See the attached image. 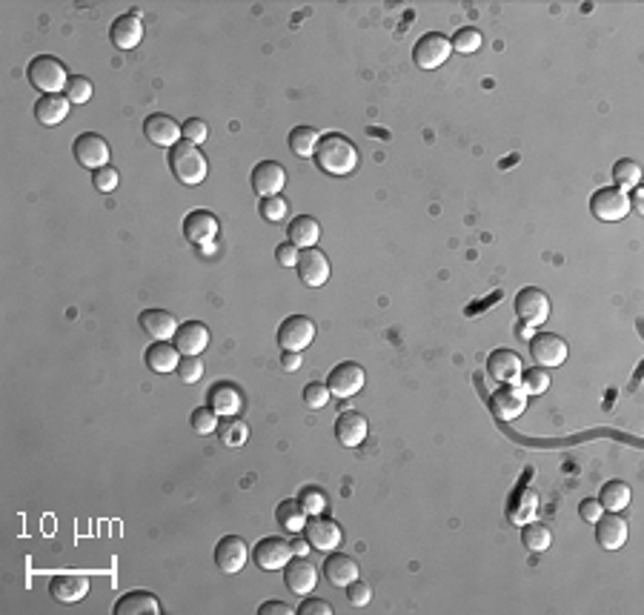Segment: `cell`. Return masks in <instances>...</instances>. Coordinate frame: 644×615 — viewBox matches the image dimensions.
<instances>
[{"mask_svg": "<svg viewBox=\"0 0 644 615\" xmlns=\"http://www.w3.org/2000/svg\"><path fill=\"white\" fill-rule=\"evenodd\" d=\"M312 158H315V163H318L321 172L335 175V177H344V175L359 169V149H355V144L341 132L321 135V141H318V146H315Z\"/></svg>", "mask_w": 644, "mask_h": 615, "instance_id": "6da1fadb", "label": "cell"}, {"mask_svg": "<svg viewBox=\"0 0 644 615\" xmlns=\"http://www.w3.org/2000/svg\"><path fill=\"white\" fill-rule=\"evenodd\" d=\"M169 169H172L178 184L198 186V184L207 181L210 160H207V155H203L195 144L181 141V144H175V146L169 149Z\"/></svg>", "mask_w": 644, "mask_h": 615, "instance_id": "7a4b0ae2", "label": "cell"}, {"mask_svg": "<svg viewBox=\"0 0 644 615\" xmlns=\"http://www.w3.org/2000/svg\"><path fill=\"white\" fill-rule=\"evenodd\" d=\"M26 78L44 94H61V89H66V84H70L66 66L58 58H52V54H37V58H32L29 66H26Z\"/></svg>", "mask_w": 644, "mask_h": 615, "instance_id": "3957f363", "label": "cell"}, {"mask_svg": "<svg viewBox=\"0 0 644 615\" xmlns=\"http://www.w3.org/2000/svg\"><path fill=\"white\" fill-rule=\"evenodd\" d=\"M630 195L622 193V189H615V186H605V189H596V193L590 195V212L593 217H599V221H622V217H627L630 212Z\"/></svg>", "mask_w": 644, "mask_h": 615, "instance_id": "277c9868", "label": "cell"}, {"mask_svg": "<svg viewBox=\"0 0 644 615\" xmlns=\"http://www.w3.org/2000/svg\"><path fill=\"white\" fill-rule=\"evenodd\" d=\"M252 558H255V564L261 567V570L278 572V570H284L286 564H290L293 544L286 541L284 536H267V538H261V541L255 544Z\"/></svg>", "mask_w": 644, "mask_h": 615, "instance_id": "5b68a950", "label": "cell"}, {"mask_svg": "<svg viewBox=\"0 0 644 615\" xmlns=\"http://www.w3.org/2000/svg\"><path fill=\"white\" fill-rule=\"evenodd\" d=\"M304 538L310 541L312 550H321V553H333L335 546L344 541V532H341L338 521L326 515H310L307 518V527H304Z\"/></svg>", "mask_w": 644, "mask_h": 615, "instance_id": "8992f818", "label": "cell"}, {"mask_svg": "<svg viewBox=\"0 0 644 615\" xmlns=\"http://www.w3.org/2000/svg\"><path fill=\"white\" fill-rule=\"evenodd\" d=\"M530 355H533V361H536L539 366H561L567 361V340L561 338V335H553V332H536L530 338Z\"/></svg>", "mask_w": 644, "mask_h": 615, "instance_id": "52a82bcc", "label": "cell"}, {"mask_svg": "<svg viewBox=\"0 0 644 615\" xmlns=\"http://www.w3.org/2000/svg\"><path fill=\"white\" fill-rule=\"evenodd\" d=\"M315 340V321L307 316H290L284 318L278 326V344L281 349H293V352H304Z\"/></svg>", "mask_w": 644, "mask_h": 615, "instance_id": "ba28073f", "label": "cell"}, {"mask_svg": "<svg viewBox=\"0 0 644 615\" xmlns=\"http://www.w3.org/2000/svg\"><path fill=\"white\" fill-rule=\"evenodd\" d=\"M450 52H453V46H450V37H444L442 32H427V35H421L416 40L413 58H416V63L421 66V70H438V66L450 58Z\"/></svg>", "mask_w": 644, "mask_h": 615, "instance_id": "9c48e42d", "label": "cell"}, {"mask_svg": "<svg viewBox=\"0 0 644 615\" xmlns=\"http://www.w3.org/2000/svg\"><path fill=\"white\" fill-rule=\"evenodd\" d=\"M284 584L293 595H310L318 586V567L307 562V555H293L284 567Z\"/></svg>", "mask_w": 644, "mask_h": 615, "instance_id": "30bf717a", "label": "cell"}, {"mask_svg": "<svg viewBox=\"0 0 644 615\" xmlns=\"http://www.w3.org/2000/svg\"><path fill=\"white\" fill-rule=\"evenodd\" d=\"M72 152H75V160L80 163V167H87V169H103L109 167V144L101 138V135H95V132H84V135H78L75 144H72Z\"/></svg>", "mask_w": 644, "mask_h": 615, "instance_id": "8fae6325", "label": "cell"}, {"mask_svg": "<svg viewBox=\"0 0 644 615\" xmlns=\"http://www.w3.org/2000/svg\"><path fill=\"white\" fill-rule=\"evenodd\" d=\"M513 307L518 321H527L533 326H539L550 318V298H547V292H541L539 286H524V290L516 295Z\"/></svg>", "mask_w": 644, "mask_h": 615, "instance_id": "7c38bea8", "label": "cell"}, {"mask_svg": "<svg viewBox=\"0 0 644 615\" xmlns=\"http://www.w3.org/2000/svg\"><path fill=\"white\" fill-rule=\"evenodd\" d=\"M530 395L518 384H504L499 392H492L490 398V413L496 421H516L527 409Z\"/></svg>", "mask_w": 644, "mask_h": 615, "instance_id": "4fadbf2b", "label": "cell"}, {"mask_svg": "<svg viewBox=\"0 0 644 615\" xmlns=\"http://www.w3.org/2000/svg\"><path fill=\"white\" fill-rule=\"evenodd\" d=\"M364 381H367L364 366L355 364V361H344L330 373L326 387H330V392L335 395V398H352L355 392L364 390Z\"/></svg>", "mask_w": 644, "mask_h": 615, "instance_id": "5bb4252c", "label": "cell"}, {"mask_svg": "<svg viewBox=\"0 0 644 615\" xmlns=\"http://www.w3.org/2000/svg\"><path fill=\"white\" fill-rule=\"evenodd\" d=\"M295 269H298V278L304 286H324L330 281V258H326L318 246L301 250Z\"/></svg>", "mask_w": 644, "mask_h": 615, "instance_id": "9a60e30c", "label": "cell"}, {"mask_svg": "<svg viewBox=\"0 0 644 615\" xmlns=\"http://www.w3.org/2000/svg\"><path fill=\"white\" fill-rule=\"evenodd\" d=\"M246 562H250V546H246V541L241 536H224L221 541H218L215 564L221 572L235 576V572H241L246 567Z\"/></svg>", "mask_w": 644, "mask_h": 615, "instance_id": "2e32d148", "label": "cell"}, {"mask_svg": "<svg viewBox=\"0 0 644 615\" xmlns=\"http://www.w3.org/2000/svg\"><path fill=\"white\" fill-rule=\"evenodd\" d=\"M144 135H146L149 144H155L161 149H172L175 144H181L184 127L175 118L163 115V112H155V115H149L144 120Z\"/></svg>", "mask_w": 644, "mask_h": 615, "instance_id": "e0dca14e", "label": "cell"}, {"mask_svg": "<svg viewBox=\"0 0 644 615\" xmlns=\"http://www.w3.org/2000/svg\"><path fill=\"white\" fill-rule=\"evenodd\" d=\"M250 184L255 189V195H261V198L281 195V189L286 184V169L276 160H261V163H255Z\"/></svg>", "mask_w": 644, "mask_h": 615, "instance_id": "ac0fdd59", "label": "cell"}, {"mask_svg": "<svg viewBox=\"0 0 644 615\" xmlns=\"http://www.w3.org/2000/svg\"><path fill=\"white\" fill-rule=\"evenodd\" d=\"M487 373L490 378H496L499 384H518V378L524 373L522 355L513 349H496L487 358Z\"/></svg>", "mask_w": 644, "mask_h": 615, "instance_id": "d6986e66", "label": "cell"}, {"mask_svg": "<svg viewBox=\"0 0 644 615\" xmlns=\"http://www.w3.org/2000/svg\"><path fill=\"white\" fill-rule=\"evenodd\" d=\"M218 235V217L210 209H192L184 217V238L195 246H210Z\"/></svg>", "mask_w": 644, "mask_h": 615, "instance_id": "ffe728a7", "label": "cell"}, {"mask_svg": "<svg viewBox=\"0 0 644 615\" xmlns=\"http://www.w3.org/2000/svg\"><path fill=\"white\" fill-rule=\"evenodd\" d=\"M539 489L536 487H518L513 492L510 504H507V518L516 524V527H524L530 521H536V512H539Z\"/></svg>", "mask_w": 644, "mask_h": 615, "instance_id": "44dd1931", "label": "cell"}, {"mask_svg": "<svg viewBox=\"0 0 644 615\" xmlns=\"http://www.w3.org/2000/svg\"><path fill=\"white\" fill-rule=\"evenodd\" d=\"M141 37H144V23H141L138 15H135V12L115 18L112 26H109V40H112V46L120 49V52L135 49L141 44Z\"/></svg>", "mask_w": 644, "mask_h": 615, "instance_id": "7402d4cb", "label": "cell"}, {"mask_svg": "<svg viewBox=\"0 0 644 615\" xmlns=\"http://www.w3.org/2000/svg\"><path fill=\"white\" fill-rule=\"evenodd\" d=\"M207 404L215 409L218 415L232 418V415L241 413L244 395H241V390L235 384H232V381H218V384H212L210 392H207Z\"/></svg>", "mask_w": 644, "mask_h": 615, "instance_id": "603a6c76", "label": "cell"}, {"mask_svg": "<svg viewBox=\"0 0 644 615\" xmlns=\"http://www.w3.org/2000/svg\"><path fill=\"white\" fill-rule=\"evenodd\" d=\"M359 578V562H355L352 555H344V553H330L324 562V581L338 586V590H344L347 584H352Z\"/></svg>", "mask_w": 644, "mask_h": 615, "instance_id": "cb8c5ba5", "label": "cell"}, {"mask_svg": "<svg viewBox=\"0 0 644 615\" xmlns=\"http://www.w3.org/2000/svg\"><path fill=\"white\" fill-rule=\"evenodd\" d=\"M367 432H369V421L361 413H355V409H347V413H341L335 418V439L341 447H361Z\"/></svg>", "mask_w": 644, "mask_h": 615, "instance_id": "d4e9b609", "label": "cell"}, {"mask_svg": "<svg viewBox=\"0 0 644 615\" xmlns=\"http://www.w3.org/2000/svg\"><path fill=\"white\" fill-rule=\"evenodd\" d=\"M49 593L61 601V604H75V601L87 598L89 578L78 576V572H61V576L49 578Z\"/></svg>", "mask_w": 644, "mask_h": 615, "instance_id": "484cf974", "label": "cell"}, {"mask_svg": "<svg viewBox=\"0 0 644 615\" xmlns=\"http://www.w3.org/2000/svg\"><path fill=\"white\" fill-rule=\"evenodd\" d=\"M172 340H175V347L181 355H201L210 347V326L201 324V321H186V324L178 326Z\"/></svg>", "mask_w": 644, "mask_h": 615, "instance_id": "4316f807", "label": "cell"}, {"mask_svg": "<svg viewBox=\"0 0 644 615\" xmlns=\"http://www.w3.org/2000/svg\"><path fill=\"white\" fill-rule=\"evenodd\" d=\"M627 521H624V515L619 512H610V515H601L599 521H596V538H599V546H605V550L615 553V550H622V546L627 544Z\"/></svg>", "mask_w": 644, "mask_h": 615, "instance_id": "83f0119b", "label": "cell"}, {"mask_svg": "<svg viewBox=\"0 0 644 615\" xmlns=\"http://www.w3.org/2000/svg\"><path fill=\"white\" fill-rule=\"evenodd\" d=\"M138 324H141V330H144L146 335H153L155 340H169V338H175L178 326H181V324L175 321L172 312H167V309H144L141 316H138Z\"/></svg>", "mask_w": 644, "mask_h": 615, "instance_id": "f1b7e54d", "label": "cell"}, {"mask_svg": "<svg viewBox=\"0 0 644 615\" xmlns=\"http://www.w3.org/2000/svg\"><path fill=\"white\" fill-rule=\"evenodd\" d=\"M115 615H161V601L146 593V590H132L127 595L118 598V604L112 607Z\"/></svg>", "mask_w": 644, "mask_h": 615, "instance_id": "f546056e", "label": "cell"}, {"mask_svg": "<svg viewBox=\"0 0 644 615\" xmlns=\"http://www.w3.org/2000/svg\"><path fill=\"white\" fill-rule=\"evenodd\" d=\"M72 109V101L66 98V94H44L37 103H35V118L40 127H58V123L66 120Z\"/></svg>", "mask_w": 644, "mask_h": 615, "instance_id": "4dcf8cb0", "label": "cell"}, {"mask_svg": "<svg viewBox=\"0 0 644 615\" xmlns=\"http://www.w3.org/2000/svg\"><path fill=\"white\" fill-rule=\"evenodd\" d=\"M144 358L153 373L167 375V373H175L178 364H181V352H178V347L169 344V340H155V344L146 349Z\"/></svg>", "mask_w": 644, "mask_h": 615, "instance_id": "1f68e13d", "label": "cell"}, {"mask_svg": "<svg viewBox=\"0 0 644 615\" xmlns=\"http://www.w3.org/2000/svg\"><path fill=\"white\" fill-rule=\"evenodd\" d=\"M286 238H290V243H295L298 250H310V246H315L321 238V224L315 221L312 215H298L295 221L286 226Z\"/></svg>", "mask_w": 644, "mask_h": 615, "instance_id": "d6a6232c", "label": "cell"}, {"mask_svg": "<svg viewBox=\"0 0 644 615\" xmlns=\"http://www.w3.org/2000/svg\"><path fill=\"white\" fill-rule=\"evenodd\" d=\"M276 518H278V524L286 532H304L310 515L304 512V507H301L298 498H286V501H281L276 507Z\"/></svg>", "mask_w": 644, "mask_h": 615, "instance_id": "836d02e7", "label": "cell"}, {"mask_svg": "<svg viewBox=\"0 0 644 615\" xmlns=\"http://www.w3.org/2000/svg\"><path fill=\"white\" fill-rule=\"evenodd\" d=\"M599 501L607 512H624L630 504V487L624 481H607L599 492Z\"/></svg>", "mask_w": 644, "mask_h": 615, "instance_id": "e575fe53", "label": "cell"}, {"mask_svg": "<svg viewBox=\"0 0 644 615\" xmlns=\"http://www.w3.org/2000/svg\"><path fill=\"white\" fill-rule=\"evenodd\" d=\"M318 141H321V132L315 127H295L290 132V152L298 158H312Z\"/></svg>", "mask_w": 644, "mask_h": 615, "instance_id": "d590c367", "label": "cell"}, {"mask_svg": "<svg viewBox=\"0 0 644 615\" xmlns=\"http://www.w3.org/2000/svg\"><path fill=\"white\" fill-rule=\"evenodd\" d=\"M218 439H221L224 447L238 449V447L246 444V439H250V427H246V423L241 418H235V415L224 418L221 423H218Z\"/></svg>", "mask_w": 644, "mask_h": 615, "instance_id": "8d00e7d4", "label": "cell"}, {"mask_svg": "<svg viewBox=\"0 0 644 615\" xmlns=\"http://www.w3.org/2000/svg\"><path fill=\"white\" fill-rule=\"evenodd\" d=\"M522 544L527 546L530 553H544L550 550L553 544V532L547 524H539V521H530L522 527Z\"/></svg>", "mask_w": 644, "mask_h": 615, "instance_id": "74e56055", "label": "cell"}, {"mask_svg": "<svg viewBox=\"0 0 644 615\" xmlns=\"http://www.w3.org/2000/svg\"><path fill=\"white\" fill-rule=\"evenodd\" d=\"M613 177H615V189H622V193H627V189H636L641 184V167L636 160H619L613 167Z\"/></svg>", "mask_w": 644, "mask_h": 615, "instance_id": "f35d334b", "label": "cell"}, {"mask_svg": "<svg viewBox=\"0 0 644 615\" xmlns=\"http://www.w3.org/2000/svg\"><path fill=\"white\" fill-rule=\"evenodd\" d=\"M218 418H221V415H218L210 404H203L198 409H192L189 423H192V430H195L198 435H212V432H218V423H221Z\"/></svg>", "mask_w": 644, "mask_h": 615, "instance_id": "ab89813d", "label": "cell"}, {"mask_svg": "<svg viewBox=\"0 0 644 615\" xmlns=\"http://www.w3.org/2000/svg\"><path fill=\"white\" fill-rule=\"evenodd\" d=\"M482 44H484V35L478 29H473V26H464V29H458L453 35V40H450V46H453L456 52H461V54L478 52V49H482Z\"/></svg>", "mask_w": 644, "mask_h": 615, "instance_id": "60d3db41", "label": "cell"}, {"mask_svg": "<svg viewBox=\"0 0 644 615\" xmlns=\"http://www.w3.org/2000/svg\"><path fill=\"white\" fill-rule=\"evenodd\" d=\"M63 92H66V98H70L72 103H89V101H92V94H95L92 80L84 78V75H72V78H70V84H66Z\"/></svg>", "mask_w": 644, "mask_h": 615, "instance_id": "b9f144b4", "label": "cell"}, {"mask_svg": "<svg viewBox=\"0 0 644 615\" xmlns=\"http://www.w3.org/2000/svg\"><path fill=\"white\" fill-rule=\"evenodd\" d=\"M258 212H261L264 221L269 224H281L286 212H290V203H286L281 195H272V198H261V207H258Z\"/></svg>", "mask_w": 644, "mask_h": 615, "instance_id": "7bdbcfd3", "label": "cell"}, {"mask_svg": "<svg viewBox=\"0 0 644 615\" xmlns=\"http://www.w3.org/2000/svg\"><path fill=\"white\" fill-rule=\"evenodd\" d=\"M518 387L527 395H541L550 387V375H547L544 369H527V373H522V378H518Z\"/></svg>", "mask_w": 644, "mask_h": 615, "instance_id": "ee69618b", "label": "cell"}, {"mask_svg": "<svg viewBox=\"0 0 644 615\" xmlns=\"http://www.w3.org/2000/svg\"><path fill=\"white\" fill-rule=\"evenodd\" d=\"M298 501H301V507H304L307 515H321L326 510V496H324L321 487H304Z\"/></svg>", "mask_w": 644, "mask_h": 615, "instance_id": "f6af8a7d", "label": "cell"}, {"mask_svg": "<svg viewBox=\"0 0 644 615\" xmlns=\"http://www.w3.org/2000/svg\"><path fill=\"white\" fill-rule=\"evenodd\" d=\"M175 373L184 384H195V381L203 378V361L198 358V355H181V364H178Z\"/></svg>", "mask_w": 644, "mask_h": 615, "instance_id": "bcb514c9", "label": "cell"}, {"mask_svg": "<svg viewBox=\"0 0 644 615\" xmlns=\"http://www.w3.org/2000/svg\"><path fill=\"white\" fill-rule=\"evenodd\" d=\"M301 398H304V404L310 409H321V406L330 404L333 392H330V387H326V384H321V381H312V384H307L304 392H301Z\"/></svg>", "mask_w": 644, "mask_h": 615, "instance_id": "7dc6e473", "label": "cell"}, {"mask_svg": "<svg viewBox=\"0 0 644 615\" xmlns=\"http://www.w3.org/2000/svg\"><path fill=\"white\" fill-rule=\"evenodd\" d=\"M118 181H120V175L115 167H103V169H95L92 172V184L98 193H115L118 189Z\"/></svg>", "mask_w": 644, "mask_h": 615, "instance_id": "c3c4849f", "label": "cell"}, {"mask_svg": "<svg viewBox=\"0 0 644 615\" xmlns=\"http://www.w3.org/2000/svg\"><path fill=\"white\" fill-rule=\"evenodd\" d=\"M181 127H184V141L195 144V146H201L203 141L210 138V127H207V120H201V118H189L186 123H181Z\"/></svg>", "mask_w": 644, "mask_h": 615, "instance_id": "681fc988", "label": "cell"}, {"mask_svg": "<svg viewBox=\"0 0 644 615\" xmlns=\"http://www.w3.org/2000/svg\"><path fill=\"white\" fill-rule=\"evenodd\" d=\"M347 601L352 607H367L369 601H373V586L355 578L352 584H347Z\"/></svg>", "mask_w": 644, "mask_h": 615, "instance_id": "f907efd6", "label": "cell"}, {"mask_svg": "<svg viewBox=\"0 0 644 615\" xmlns=\"http://www.w3.org/2000/svg\"><path fill=\"white\" fill-rule=\"evenodd\" d=\"M579 515L584 518L587 524H596L601 515H605V507H601V501L599 498H584L579 504Z\"/></svg>", "mask_w": 644, "mask_h": 615, "instance_id": "816d5d0a", "label": "cell"}, {"mask_svg": "<svg viewBox=\"0 0 644 615\" xmlns=\"http://www.w3.org/2000/svg\"><path fill=\"white\" fill-rule=\"evenodd\" d=\"M295 612L298 615H333V607H330V601H324V598H307Z\"/></svg>", "mask_w": 644, "mask_h": 615, "instance_id": "f5cc1de1", "label": "cell"}, {"mask_svg": "<svg viewBox=\"0 0 644 615\" xmlns=\"http://www.w3.org/2000/svg\"><path fill=\"white\" fill-rule=\"evenodd\" d=\"M298 255H301L298 246L286 241V243H281L278 250H276V261H278L281 266H295V264H298Z\"/></svg>", "mask_w": 644, "mask_h": 615, "instance_id": "db71d44e", "label": "cell"}, {"mask_svg": "<svg viewBox=\"0 0 644 615\" xmlns=\"http://www.w3.org/2000/svg\"><path fill=\"white\" fill-rule=\"evenodd\" d=\"M295 610L286 607L284 601H267V604L258 607V615H293Z\"/></svg>", "mask_w": 644, "mask_h": 615, "instance_id": "11a10c76", "label": "cell"}, {"mask_svg": "<svg viewBox=\"0 0 644 615\" xmlns=\"http://www.w3.org/2000/svg\"><path fill=\"white\" fill-rule=\"evenodd\" d=\"M301 364H304V355L301 352H293V349L281 352V366L286 369V373H295V369H301Z\"/></svg>", "mask_w": 644, "mask_h": 615, "instance_id": "9f6ffc18", "label": "cell"}, {"mask_svg": "<svg viewBox=\"0 0 644 615\" xmlns=\"http://www.w3.org/2000/svg\"><path fill=\"white\" fill-rule=\"evenodd\" d=\"M516 335L522 338V340H527V344H530V338L536 335V326L527 324V321H518V324H516Z\"/></svg>", "mask_w": 644, "mask_h": 615, "instance_id": "6f0895ef", "label": "cell"}, {"mask_svg": "<svg viewBox=\"0 0 644 615\" xmlns=\"http://www.w3.org/2000/svg\"><path fill=\"white\" fill-rule=\"evenodd\" d=\"M290 544H293V555H307V550H310L307 538H293Z\"/></svg>", "mask_w": 644, "mask_h": 615, "instance_id": "680465c9", "label": "cell"}]
</instances>
